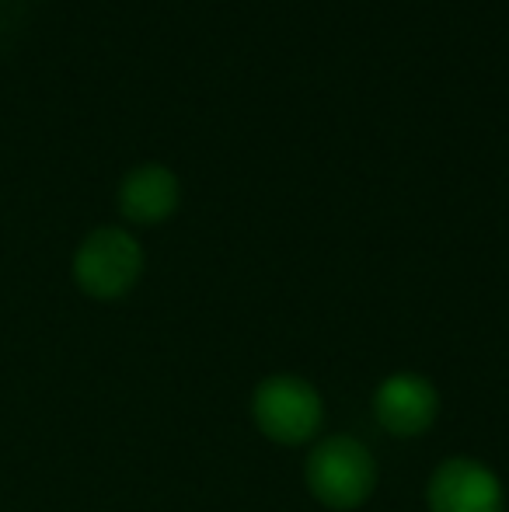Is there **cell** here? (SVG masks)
<instances>
[{"label": "cell", "mask_w": 509, "mask_h": 512, "mask_svg": "<svg viewBox=\"0 0 509 512\" xmlns=\"http://www.w3.org/2000/svg\"><path fill=\"white\" fill-rule=\"evenodd\" d=\"M436 387L419 373H394L374 398V415L391 436H419L436 422Z\"/></svg>", "instance_id": "5b68a950"}, {"label": "cell", "mask_w": 509, "mask_h": 512, "mask_svg": "<svg viewBox=\"0 0 509 512\" xmlns=\"http://www.w3.org/2000/svg\"><path fill=\"white\" fill-rule=\"evenodd\" d=\"M255 425L269 439L283 446H297L318 432L321 425V398L307 380L300 377H269L258 384L252 398Z\"/></svg>", "instance_id": "3957f363"}, {"label": "cell", "mask_w": 509, "mask_h": 512, "mask_svg": "<svg viewBox=\"0 0 509 512\" xmlns=\"http://www.w3.org/2000/svg\"><path fill=\"white\" fill-rule=\"evenodd\" d=\"M506 495L485 464L454 457L429 481V512H503Z\"/></svg>", "instance_id": "277c9868"}, {"label": "cell", "mask_w": 509, "mask_h": 512, "mask_svg": "<svg viewBox=\"0 0 509 512\" xmlns=\"http://www.w3.org/2000/svg\"><path fill=\"white\" fill-rule=\"evenodd\" d=\"M143 272V251L133 234L119 227H102L84 237L74 258V276L88 297L116 300L136 286Z\"/></svg>", "instance_id": "7a4b0ae2"}, {"label": "cell", "mask_w": 509, "mask_h": 512, "mask_svg": "<svg viewBox=\"0 0 509 512\" xmlns=\"http://www.w3.org/2000/svg\"><path fill=\"white\" fill-rule=\"evenodd\" d=\"M178 206V178L161 164L129 171L119 185V209L133 223H161Z\"/></svg>", "instance_id": "8992f818"}, {"label": "cell", "mask_w": 509, "mask_h": 512, "mask_svg": "<svg viewBox=\"0 0 509 512\" xmlns=\"http://www.w3.org/2000/svg\"><path fill=\"white\" fill-rule=\"evenodd\" d=\"M377 485V464L370 450L353 436H332L307 457V488L328 509H356Z\"/></svg>", "instance_id": "6da1fadb"}]
</instances>
